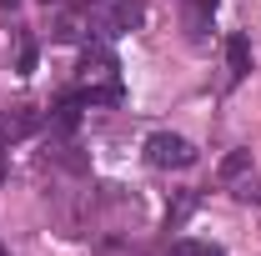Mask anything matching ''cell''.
<instances>
[{
  "label": "cell",
  "instance_id": "8992f818",
  "mask_svg": "<svg viewBox=\"0 0 261 256\" xmlns=\"http://www.w3.org/2000/svg\"><path fill=\"white\" fill-rule=\"evenodd\" d=\"M246 166H251V151H236V156H226V161H221V176L231 181V176H241Z\"/></svg>",
  "mask_w": 261,
  "mask_h": 256
},
{
  "label": "cell",
  "instance_id": "ba28073f",
  "mask_svg": "<svg viewBox=\"0 0 261 256\" xmlns=\"http://www.w3.org/2000/svg\"><path fill=\"white\" fill-rule=\"evenodd\" d=\"M5 5H10V0H5Z\"/></svg>",
  "mask_w": 261,
  "mask_h": 256
},
{
  "label": "cell",
  "instance_id": "277c9868",
  "mask_svg": "<svg viewBox=\"0 0 261 256\" xmlns=\"http://www.w3.org/2000/svg\"><path fill=\"white\" fill-rule=\"evenodd\" d=\"M136 20H141V0H116V5H111V20H106V25H111V31H130Z\"/></svg>",
  "mask_w": 261,
  "mask_h": 256
},
{
  "label": "cell",
  "instance_id": "7a4b0ae2",
  "mask_svg": "<svg viewBox=\"0 0 261 256\" xmlns=\"http://www.w3.org/2000/svg\"><path fill=\"white\" fill-rule=\"evenodd\" d=\"M181 20H186V35L191 40H206L211 20H216V0H186L181 5Z\"/></svg>",
  "mask_w": 261,
  "mask_h": 256
},
{
  "label": "cell",
  "instance_id": "3957f363",
  "mask_svg": "<svg viewBox=\"0 0 261 256\" xmlns=\"http://www.w3.org/2000/svg\"><path fill=\"white\" fill-rule=\"evenodd\" d=\"M226 65H231V81H241V75L251 70V40H246L241 31L226 40Z\"/></svg>",
  "mask_w": 261,
  "mask_h": 256
},
{
  "label": "cell",
  "instance_id": "6da1fadb",
  "mask_svg": "<svg viewBox=\"0 0 261 256\" xmlns=\"http://www.w3.org/2000/svg\"><path fill=\"white\" fill-rule=\"evenodd\" d=\"M146 161H151L156 171H191L196 166V146L186 136H176V131H156V136L146 141Z\"/></svg>",
  "mask_w": 261,
  "mask_h": 256
},
{
  "label": "cell",
  "instance_id": "52a82bcc",
  "mask_svg": "<svg viewBox=\"0 0 261 256\" xmlns=\"http://www.w3.org/2000/svg\"><path fill=\"white\" fill-rule=\"evenodd\" d=\"M20 70H25V75H31V70H35V45H31V40L20 45Z\"/></svg>",
  "mask_w": 261,
  "mask_h": 256
},
{
  "label": "cell",
  "instance_id": "5b68a950",
  "mask_svg": "<svg viewBox=\"0 0 261 256\" xmlns=\"http://www.w3.org/2000/svg\"><path fill=\"white\" fill-rule=\"evenodd\" d=\"M171 256H226L221 246H211V241H176Z\"/></svg>",
  "mask_w": 261,
  "mask_h": 256
}]
</instances>
